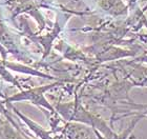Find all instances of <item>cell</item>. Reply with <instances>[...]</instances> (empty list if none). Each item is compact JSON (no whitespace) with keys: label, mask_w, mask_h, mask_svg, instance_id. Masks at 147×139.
<instances>
[{"label":"cell","mask_w":147,"mask_h":139,"mask_svg":"<svg viewBox=\"0 0 147 139\" xmlns=\"http://www.w3.org/2000/svg\"><path fill=\"white\" fill-rule=\"evenodd\" d=\"M143 59V60H142V61H145V62H147V56H145L144 58H142Z\"/></svg>","instance_id":"obj_3"},{"label":"cell","mask_w":147,"mask_h":139,"mask_svg":"<svg viewBox=\"0 0 147 139\" xmlns=\"http://www.w3.org/2000/svg\"><path fill=\"white\" fill-rule=\"evenodd\" d=\"M140 84H143V85H147V78H145L144 80L142 81V82Z\"/></svg>","instance_id":"obj_2"},{"label":"cell","mask_w":147,"mask_h":139,"mask_svg":"<svg viewBox=\"0 0 147 139\" xmlns=\"http://www.w3.org/2000/svg\"><path fill=\"white\" fill-rule=\"evenodd\" d=\"M142 117H143V115H140V116H138L137 118H135V119L131 121V123L129 124L128 127H126L122 133H121V134H116V135H115V137H113V139H128L129 135L131 134V132L134 131L135 127L137 125V123H138L139 121L141 120Z\"/></svg>","instance_id":"obj_1"}]
</instances>
